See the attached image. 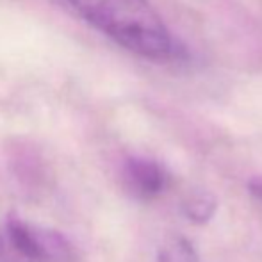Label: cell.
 <instances>
[{
    "mask_svg": "<svg viewBox=\"0 0 262 262\" xmlns=\"http://www.w3.org/2000/svg\"><path fill=\"white\" fill-rule=\"evenodd\" d=\"M4 259H6V250H4V243L0 239V262H4Z\"/></svg>",
    "mask_w": 262,
    "mask_h": 262,
    "instance_id": "cell-7",
    "label": "cell"
},
{
    "mask_svg": "<svg viewBox=\"0 0 262 262\" xmlns=\"http://www.w3.org/2000/svg\"><path fill=\"white\" fill-rule=\"evenodd\" d=\"M182 212L191 223L205 225L217 210V198L207 189H194L182 198Z\"/></svg>",
    "mask_w": 262,
    "mask_h": 262,
    "instance_id": "cell-4",
    "label": "cell"
},
{
    "mask_svg": "<svg viewBox=\"0 0 262 262\" xmlns=\"http://www.w3.org/2000/svg\"><path fill=\"white\" fill-rule=\"evenodd\" d=\"M7 241L16 255L27 262H45L39 228L31 227L18 216H9L6 223Z\"/></svg>",
    "mask_w": 262,
    "mask_h": 262,
    "instance_id": "cell-3",
    "label": "cell"
},
{
    "mask_svg": "<svg viewBox=\"0 0 262 262\" xmlns=\"http://www.w3.org/2000/svg\"><path fill=\"white\" fill-rule=\"evenodd\" d=\"M84 21L121 49L156 62H171L180 47L148 0H64Z\"/></svg>",
    "mask_w": 262,
    "mask_h": 262,
    "instance_id": "cell-1",
    "label": "cell"
},
{
    "mask_svg": "<svg viewBox=\"0 0 262 262\" xmlns=\"http://www.w3.org/2000/svg\"><path fill=\"white\" fill-rule=\"evenodd\" d=\"M248 191L255 200L262 204V177H253L248 180Z\"/></svg>",
    "mask_w": 262,
    "mask_h": 262,
    "instance_id": "cell-6",
    "label": "cell"
},
{
    "mask_svg": "<svg viewBox=\"0 0 262 262\" xmlns=\"http://www.w3.org/2000/svg\"><path fill=\"white\" fill-rule=\"evenodd\" d=\"M121 179L125 191L139 202L156 200L169 186L168 171L148 157H128L121 169Z\"/></svg>",
    "mask_w": 262,
    "mask_h": 262,
    "instance_id": "cell-2",
    "label": "cell"
},
{
    "mask_svg": "<svg viewBox=\"0 0 262 262\" xmlns=\"http://www.w3.org/2000/svg\"><path fill=\"white\" fill-rule=\"evenodd\" d=\"M157 262H200L193 243L182 235H171L161 245Z\"/></svg>",
    "mask_w": 262,
    "mask_h": 262,
    "instance_id": "cell-5",
    "label": "cell"
}]
</instances>
